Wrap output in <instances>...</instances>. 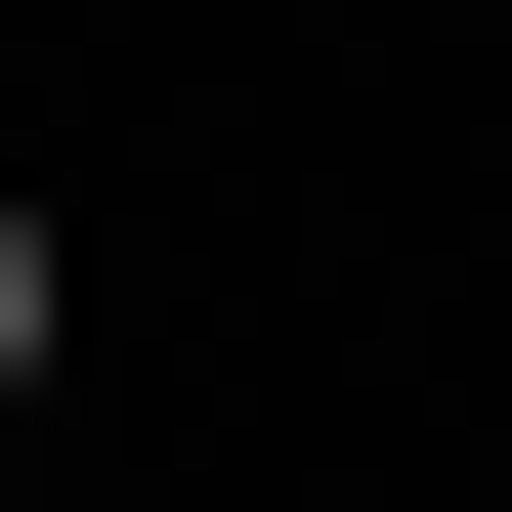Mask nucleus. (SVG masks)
<instances>
[{"label":"nucleus","mask_w":512,"mask_h":512,"mask_svg":"<svg viewBox=\"0 0 512 512\" xmlns=\"http://www.w3.org/2000/svg\"><path fill=\"white\" fill-rule=\"evenodd\" d=\"M43 342H86V256H43V214H0V427H43Z\"/></svg>","instance_id":"nucleus-1"}]
</instances>
